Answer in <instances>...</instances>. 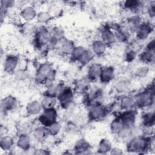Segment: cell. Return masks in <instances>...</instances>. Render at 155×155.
<instances>
[{
  "mask_svg": "<svg viewBox=\"0 0 155 155\" xmlns=\"http://www.w3.org/2000/svg\"><path fill=\"white\" fill-rule=\"evenodd\" d=\"M151 145L150 139L143 136L132 137L128 143V150L131 152L142 153Z\"/></svg>",
  "mask_w": 155,
  "mask_h": 155,
  "instance_id": "obj_1",
  "label": "cell"
},
{
  "mask_svg": "<svg viewBox=\"0 0 155 155\" xmlns=\"http://www.w3.org/2000/svg\"><path fill=\"white\" fill-rule=\"evenodd\" d=\"M154 98V85L150 86L148 90L139 93L135 97L136 106L139 108H144L151 105Z\"/></svg>",
  "mask_w": 155,
  "mask_h": 155,
  "instance_id": "obj_2",
  "label": "cell"
},
{
  "mask_svg": "<svg viewBox=\"0 0 155 155\" xmlns=\"http://www.w3.org/2000/svg\"><path fill=\"white\" fill-rule=\"evenodd\" d=\"M50 38V30L44 25L37 27L34 35L35 44L37 47H44Z\"/></svg>",
  "mask_w": 155,
  "mask_h": 155,
  "instance_id": "obj_3",
  "label": "cell"
},
{
  "mask_svg": "<svg viewBox=\"0 0 155 155\" xmlns=\"http://www.w3.org/2000/svg\"><path fill=\"white\" fill-rule=\"evenodd\" d=\"M58 112L56 108H51L44 110V111L38 117V120L42 126L48 127L52 123L57 121Z\"/></svg>",
  "mask_w": 155,
  "mask_h": 155,
  "instance_id": "obj_4",
  "label": "cell"
},
{
  "mask_svg": "<svg viewBox=\"0 0 155 155\" xmlns=\"http://www.w3.org/2000/svg\"><path fill=\"white\" fill-rule=\"evenodd\" d=\"M107 114V108L100 103H95L89 110V117L93 120H101L106 116Z\"/></svg>",
  "mask_w": 155,
  "mask_h": 155,
  "instance_id": "obj_5",
  "label": "cell"
},
{
  "mask_svg": "<svg viewBox=\"0 0 155 155\" xmlns=\"http://www.w3.org/2000/svg\"><path fill=\"white\" fill-rule=\"evenodd\" d=\"M53 70L51 64L44 63L41 64L36 70L35 74V81L38 83L44 84L48 74Z\"/></svg>",
  "mask_w": 155,
  "mask_h": 155,
  "instance_id": "obj_6",
  "label": "cell"
},
{
  "mask_svg": "<svg viewBox=\"0 0 155 155\" xmlns=\"http://www.w3.org/2000/svg\"><path fill=\"white\" fill-rule=\"evenodd\" d=\"M61 107L64 109L68 108L73 103V93L70 88H64L58 98Z\"/></svg>",
  "mask_w": 155,
  "mask_h": 155,
  "instance_id": "obj_7",
  "label": "cell"
},
{
  "mask_svg": "<svg viewBox=\"0 0 155 155\" xmlns=\"http://www.w3.org/2000/svg\"><path fill=\"white\" fill-rule=\"evenodd\" d=\"M100 38L101 40L104 42L107 46L113 44L116 39L114 32L106 25L101 29Z\"/></svg>",
  "mask_w": 155,
  "mask_h": 155,
  "instance_id": "obj_8",
  "label": "cell"
},
{
  "mask_svg": "<svg viewBox=\"0 0 155 155\" xmlns=\"http://www.w3.org/2000/svg\"><path fill=\"white\" fill-rule=\"evenodd\" d=\"M152 31L153 27L150 24L142 22V24L135 31L136 37L138 40H144L148 37Z\"/></svg>",
  "mask_w": 155,
  "mask_h": 155,
  "instance_id": "obj_9",
  "label": "cell"
},
{
  "mask_svg": "<svg viewBox=\"0 0 155 155\" xmlns=\"http://www.w3.org/2000/svg\"><path fill=\"white\" fill-rule=\"evenodd\" d=\"M136 114L133 110H125L123 113L119 116L121 120L122 121L124 126L132 127L134 125L136 118Z\"/></svg>",
  "mask_w": 155,
  "mask_h": 155,
  "instance_id": "obj_10",
  "label": "cell"
},
{
  "mask_svg": "<svg viewBox=\"0 0 155 155\" xmlns=\"http://www.w3.org/2000/svg\"><path fill=\"white\" fill-rule=\"evenodd\" d=\"M19 58L15 55H8L5 57L4 62V70L7 73H14L17 67Z\"/></svg>",
  "mask_w": 155,
  "mask_h": 155,
  "instance_id": "obj_11",
  "label": "cell"
},
{
  "mask_svg": "<svg viewBox=\"0 0 155 155\" xmlns=\"http://www.w3.org/2000/svg\"><path fill=\"white\" fill-rule=\"evenodd\" d=\"M102 66L99 63H93L90 65L87 71V78L90 81L99 79Z\"/></svg>",
  "mask_w": 155,
  "mask_h": 155,
  "instance_id": "obj_12",
  "label": "cell"
},
{
  "mask_svg": "<svg viewBox=\"0 0 155 155\" xmlns=\"http://www.w3.org/2000/svg\"><path fill=\"white\" fill-rule=\"evenodd\" d=\"M114 78V70L112 67H102L99 77L100 81L103 84H107L111 82Z\"/></svg>",
  "mask_w": 155,
  "mask_h": 155,
  "instance_id": "obj_13",
  "label": "cell"
},
{
  "mask_svg": "<svg viewBox=\"0 0 155 155\" xmlns=\"http://www.w3.org/2000/svg\"><path fill=\"white\" fill-rule=\"evenodd\" d=\"M64 88V87H63L61 84L53 83L47 87L44 96H49L58 99L62 92Z\"/></svg>",
  "mask_w": 155,
  "mask_h": 155,
  "instance_id": "obj_14",
  "label": "cell"
},
{
  "mask_svg": "<svg viewBox=\"0 0 155 155\" xmlns=\"http://www.w3.org/2000/svg\"><path fill=\"white\" fill-rule=\"evenodd\" d=\"M91 146L84 139H80L78 140L74 147V151L76 154H87L90 151Z\"/></svg>",
  "mask_w": 155,
  "mask_h": 155,
  "instance_id": "obj_15",
  "label": "cell"
},
{
  "mask_svg": "<svg viewBox=\"0 0 155 155\" xmlns=\"http://www.w3.org/2000/svg\"><path fill=\"white\" fill-rule=\"evenodd\" d=\"M141 24V18L138 15H133L127 19L126 27L130 32H135Z\"/></svg>",
  "mask_w": 155,
  "mask_h": 155,
  "instance_id": "obj_16",
  "label": "cell"
},
{
  "mask_svg": "<svg viewBox=\"0 0 155 155\" xmlns=\"http://www.w3.org/2000/svg\"><path fill=\"white\" fill-rule=\"evenodd\" d=\"M21 18L25 21V22H30L36 17V12L35 8L31 6L24 7L20 12Z\"/></svg>",
  "mask_w": 155,
  "mask_h": 155,
  "instance_id": "obj_17",
  "label": "cell"
},
{
  "mask_svg": "<svg viewBox=\"0 0 155 155\" xmlns=\"http://www.w3.org/2000/svg\"><path fill=\"white\" fill-rule=\"evenodd\" d=\"M17 105V101L16 98L11 95L7 96L2 101V108L5 111H9L13 110Z\"/></svg>",
  "mask_w": 155,
  "mask_h": 155,
  "instance_id": "obj_18",
  "label": "cell"
},
{
  "mask_svg": "<svg viewBox=\"0 0 155 155\" xmlns=\"http://www.w3.org/2000/svg\"><path fill=\"white\" fill-rule=\"evenodd\" d=\"M48 135L47 127L42 125L35 128L33 132V136L35 139L40 142L44 141Z\"/></svg>",
  "mask_w": 155,
  "mask_h": 155,
  "instance_id": "obj_19",
  "label": "cell"
},
{
  "mask_svg": "<svg viewBox=\"0 0 155 155\" xmlns=\"http://www.w3.org/2000/svg\"><path fill=\"white\" fill-rule=\"evenodd\" d=\"M119 105L124 110H132L134 107L136 106V102L134 98L129 96H125L122 97L119 102Z\"/></svg>",
  "mask_w": 155,
  "mask_h": 155,
  "instance_id": "obj_20",
  "label": "cell"
},
{
  "mask_svg": "<svg viewBox=\"0 0 155 155\" xmlns=\"http://www.w3.org/2000/svg\"><path fill=\"white\" fill-rule=\"evenodd\" d=\"M59 49L61 52L66 55H71L74 48H75L73 42L70 40H62L61 41Z\"/></svg>",
  "mask_w": 155,
  "mask_h": 155,
  "instance_id": "obj_21",
  "label": "cell"
},
{
  "mask_svg": "<svg viewBox=\"0 0 155 155\" xmlns=\"http://www.w3.org/2000/svg\"><path fill=\"white\" fill-rule=\"evenodd\" d=\"M17 146L24 151L31 147V139L29 136L25 133L21 134L17 140Z\"/></svg>",
  "mask_w": 155,
  "mask_h": 155,
  "instance_id": "obj_22",
  "label": "cell"
},
{
  "mask_svg": "<svg viewBox=\"0 0 155 155\" xmlns=\"http://www.w3.org/2000/svg\"><path fill=\"white\" fill-rule=\"evenodd\" d=\"M42 110V107L41 102H39L37 101H33L29 102L26 107V111L27 113L30 115L38 114Z\"/></svg>",
  "mask_w": 155,
  "mask_h": 155,
  "instance_id": "obj_23",
  "label": "cell"
},
{
  "mask_svg": "<svg viewBox=\"0 0 155 155\" xmlns=\"http://www.w3.org/2000/svg\"><path fill=\"white\" fill-rule=\"evenodd\" d=\"M107 45L101 39L94 41L91 44V50L94 54L96 55H101L104 53L106 50Z\"/></svg>",
  "mask_w": 155,
  "mask_h": 155,
  "instance_id": "obj_24",
  "label": "cell"
},
{
  "mask_svg": "<svg viewBox=\"0 0 155 155\" xmlns=\"http://www.w3.org/2000/svg\"><path fill=\"white\" fill-rule=\"evenodd\" d=\"M57 101H58L57 98L49 96H44V97H43V99L41 102L42 110L54 108L57 104Z\"/></svg>",
  "mask_w": 155,
  "mask_h": 155,
  "instance_id": "obj_25",
  "label": "cell"
},
{
  "mask_svg": "<svg viewBox=\"0 0 155 155\" xmlns=\"http://www.w3.org/2000/svg\"><path fill=\"white\" fill-rule=\"evenodd\" d=\"M0 145L1 148L5 151L10 150L14 145L13 139L10 136H2L0 139Z\"/></svg>",
  "mask_w": 155,
  "mask_h": 155,
  "instance_id": "obj_26",
  "label": "cell"
},
{
  "mask_svg": "<svg viewBox=\"0 0 155 155\" xmlns=\"http://www.w3.org/2000/svg\"><path fill=\"white\" fill-rule=\"evenodd\" d=\"M112 148V144L110 141L107 139H102L99 142L98 145V153L101 154L108 153Z\"/></svg>",
  "mask_w": 155,
  "mask_h": 155,
  "instance_id": "obj_27",
  "label": "cell"
},
{
  "mask_svg": "<svg viewBox=\"0 0 155 155\" xmlns=\"http://www.w3.org/2000/svg\"><path fill=\"white\" fill-rule=\"evenodd\" d=\"M142 123L143 127H151L154 125V111H148L144 113L142 116Z\"/></svg>",
  "mask_w": 155,
  "mask_h": 155,
  "instance_id": "obj_28",
  "label": "cell"
},
{
  "mask_svg": "<svg viewBox=\"0 0 155 155\" xmlns=\"http://www.w3.org/2000/svg\"><path fill=\"white\" fill-rule=\"evenodd\" d=\"M36 27L30 22H25L21 26V31L25 36H28L34 35Z\"/></svg>",
  "mask_w": 155,
  "mask_h": 155,
  "instance_id": "obj_29",
  "label": "cell"
},
{
  "mask_svg": "<svg viewBox=\"0 0 155 155\" xmlns=\"http://www.w3.org/2000/svg\"><path fill=\"white\" fill-rule=\"evenodd\" d=\"M110 127L111 131L113 134H117L120 131V130L124 127V125L121 119H120V117L117 116L111 121Z\"/></svg>",
  "mask_w": 155,
  "mask_h": 155,
  "instance_id": "obj_30",
  "label": "cell"
},
{
  "mask_svg": "<svg viewBox=\"0 0 155 155\" xmlns=\"http://www.w3.org/2000/svg\"><path fill=\"white\" fill-rule=\"evenodd\" d=\"M93 58V54L92 52L87 49H85L78 61H79L82 65H86L89 64L92 61Z\"/></svg>",
  "mask_w": 155,
  "mask_h": 155,
  "instance_id": "obj_31",
  "label": "cell"
},
{
  "mask_svg": "<svg viewBox=\"0 0 155 155\" xmlns=\"http://www.w3.org/2000/svg\"><path fill=\"white\" fill-rule=\"evenodd\" d=\"M64 31L58 27H53L50 30V36L59 41H61L64 39Z\"/></svg>",
  "mask_w": 155,
  "mask_h": 155,
  "instance_id": "obj_32",
  "label": "cell"
},
{
  "mask_svg": "<svg viewBox=\"0 0 155 155\" xmlns=\"http://www.w3.org/2000/svg\"><path fill=\"white\" fill-rule=\"evenodd\" d=\"M47 128L49 135L56 136L59 133L61 128V125L59 122L56 121L50 124L48 127H47Z\"/></svg>",
  "mask_w": 155,
  "mask_h": 155,
  "instance_id": "obj_33",
  "label": "cell"
},
{
  "mask_svg": "<svg viewBox=\"0 0 155 155\" xmlns=\"http://www.w3.org/2000/svg\"><path fill=\"white\" fill-rule=\"evenodd\" d=\"M36 19L38 22L41 24H44L48 22L52 18V16L47 12H41L36 15Z\"/></svg>",
  "mask_w": 155,
  "mask_h": 155,
  "instance_id": "obj_34",
  "label": "cell"
},
{
  "mask_svg": "<svg viewBox=\"0 0 155 155\" xmlns=\"http://www.w3.org/2000/svg\"><path fill=\"white\" fill-rule=\"evenodd\" d=\"M140 60L147 64L153 63L154 61V53L145 50L140 55Z\"/></svg>",
  "mask_w": 155,
  "mask_h": 155,
  "instance_id": "obj_35",
  "label": "cell"
},
{
  "mask_svg": "<svg viewBox=\"0 0 155 155\" xmlns=\"http://www.w3.org/2000/svg\"><path fill=\"white\" fill-rule=\"evenodd\" d=\"M129 85V81L126 78H120L115 83V88L119 91L125 90Z\"/></svg>",
  "mask_w": 155,
  "mask_h": 155,
  "instance_id": "obj_36",
  "label": "cell"
},
{
  "mask_svg": "<svg viewBox=\"0 0 155 155\" xmlns=\"http://www.w3.org/2000/svg\"><path fill=\"white\" fill-rule=\"evenodd\" d=\"M14 76L16 79L18 81H24L29 77V73L24 69H18L14 72Z\"/></svg>",
  "mask_w": 155,
  "mask_h": 155,
  "instance_id": "obj_37",
  "label": "cell"
},
{
  "mask_svg": "<svg viewBox=\"0 0 155 155\" xmlns=\"http://www.w3.org/2000/svg\"><path fill=\"white\" fill-rule=\"evenodd\" d=\"M124 7L130 10H136L141 6V2L139 1H127L124 2Z\"/></svg>",
  "mask_w": 155,
  "mask_h": 155,
  "instance_id": "obj_38",
  "label": "cell"
},
{
  "mask_svg": "<svg viewBox=\"0 0 155 155\" xmlns=\"http://www.w3.org/2000/svg\"><path fill=\"white\" fill-rule=\"evenodd\" d=\"M132 127H128L124 126L120 131L116 134L120 139H125L128 138H130L131 136V129Z\"/></svg>",
  "mask_w": 155,
  "mask_h": 155,
  "instance_id": "obj_39",
  "label": "cell"
},
{
  "mask_svg": "<svg viewBox=\"0 0 155 155\" xmlns=\"http://www.w3.org/2000/svg\"><path fill=\"white\" fill-rule=\"evenodd\" d=\"M86 48H84V47L82 46H78V47H75L74 48L71 54L70 55L73 60L74 61H78L79 58L80 56L82 55L83 52L85 51Z\"/></svg>",
  "mask_w": 155,
  "mask_h": 155,
  "instance_id": "obj_40",
  "label": "cell"
},
{
  "mask_svg": "<svg viewBox=\"0 0 155 155\" xmlns=\"http://www.w3.org/2000/svg\"><path fill=\"white\" fill-rule=\"evenodd\" d=\"M60 42L61 41H59L57 39H54V38H52L50 36V38L48 39V41H47L45 47L48 50H53L58 48Z\"/></svg>",
  "mask_w": 155,
  "mask_h": 155,
  "instance_id": "obj_41",
  "label": "cell"
},
{
  "mask_svg": "<svg viewBox=\"0 0 155 155\" xmlns=\"http://www.w3.org/2000/svg\"><path fill=\"white\" fill-rule=\"evenodd\" d=\"M150 71V69L147 66H142L140 67H139L136 72H135V75L138 77V78H145L147 76Z\"/></svg>",
  "mask_w": 155,
  "mask_h": 155,
  "instance_id": "obj_42",
  "label": "cell"
},
{
  "mask_svg": "<svg viewBox=\"0 0 155 155\" xmlns=\"http://www.w3.org/2000/svg\"><path fill=\"white\" fill-rule=\"evenodd\" d=\"M55 77H56V71L53 69L50 72V73L48 74V76H47V78L45 79V81L44 82V84L47 86V87L54 83Z\"/></svg>",
  "mask_w": 155,
  "mask_h": 155,
  "instance_id": "obj_43",
  "label": "cell"
},
{
  "mask_svg": "<svg viewBox=\"0 0 155 155\" xmlns=\"http://www.w3.org/2000/svg\"><path fill=\"white\" fill-rule=\"evenodd\" d=\"M136 57V53L134 50L130 49L125 53V59L128 62H131Z\"/></svg>",
  "mask_w": 155,
  "mask_h": 155,
  "instance_id": "obj_44",
  "label": "cell"
},
{
  "mask_svg": "<svg viewBox=\"0 0 155 155\" xmlns=\"http://www.w3.org/2000/svg\"><path fill=\"white\" fill-rule=\"evenodd\" d=\"M0 3L1 8L7 10L8 8L13 7L15 2L12 0H1Z\"/></svg>",
  "mask_w": 155,
  "mask_h": 155,
  "instance_id": "obj_45",
  "label": "cell"
},
{
  "mask_svg": "<svg viewBox=\"0 0 155 155\" xmlns=\"http://www.w3.org/2000/svg\"><path fill=\"white\" fill-rule=\"evenodd\" d=\"M154 48H155L154 40L153 39L147 45L146 50H147L148 51H150V52H152V53H154Z\"/></svg>",
  "mask_w": 155,
  "mask_h": 155,
  "instance_id": "obj_46",
  "label": "cell"
},
{
  "mask_svg": "<svg viewBox=\"0 0 155 155\" xmlns=\"http://www.w3.org/2000/svg\"><path fill=\"white\" fill-rule=\"evenodd\" d=\"M109 153L111 154H121L123 153L122 150L118 147H114V148L112 147V148L111 149Z\"/></svg>",
  "mask_w": 155,
  "mask_h": 155,
  "instance_id": "obj_47",
  "label": "cell"
},
{
  "mask_svg": "<svg viewBox=\"0 0 155 155\" xmlns=\"http://www.w3.org/2000/svg\"><path fill=\"white\" fill-rule=\"evenodd\" d=\"M148 13L150 17L153 18L154 16V4L150 5L148 9Z\"/></svg>",
  "mask_w": 155,
  "mask_h": 155,
  "instance_id": "obj_48",
  "label": "cell"
},
{
  "mask_svg": "<svg viewBox=\"0 0 155 155\" xmlns=\"http://www.w3.org/2000/svg\"><path fill=\"white\" fill-rule=\"evenodd\" d=\"M49 154V151L48 150H46L45 149H36L35 154Z\"/></svg>",
  "mask_w": 155,
  "mask_h": 155,
  "instance_id": "obj_49",
  "label": "cell"
},
{
  "mask_svg": "<svg viewBox=\"0 0 155 155\" xmlns=\"http://www.w3.org/2000/svg\"><path fill=\"white\" fill-rule=\"evenodd\" d=\"M7 14V10L1 7V12H0V16H1V23H2L4 19L5 18Z\"/></svg>",
  "mask_w": 155,
  "mask_h": 155,
  "instance_id": "obj_50",
  "label": "cell"
}]
</instances>
